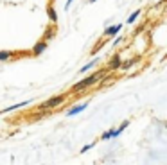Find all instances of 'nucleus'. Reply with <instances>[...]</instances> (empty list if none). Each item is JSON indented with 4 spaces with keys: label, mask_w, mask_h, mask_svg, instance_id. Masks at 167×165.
<instances>
[{
    "label": "nucleus",
    "mask_w": 167,
    "mask_h": 165,
    "mask_svg": "<svg viewBox=\"0 0 167 165\" xmlns=\"http://www.w3.org/2000/svg\"><path fill=\"white\" fill-rule=\"evenodd\" d=\"M29 104H31V101H23V102H18V104H14V106H9V108L2 110V113H9V111H14V110H18V108H25V106H29Z\"/></svg>",
    "instance_id": "6"
},
{
    "label": "nucleus",
    "mask_w": 167,
    "mask_h": 165,
    "mask_svg": "<svg viewBox=\"0 0 167 165\" xmlns=\"http://www.w3.org/2000/svg\"><path fill=\"white\" fill-rule=\"evenodd\" d=\"M104 74H106V70H99V72L88 75L86 79L76 83V84H74V90H83V88H88V86H92V84H97V83L101 81V77H104Z\"/></svg>",
    "instance_id": "1"
},
{
    "label": "nucleus",
    "mask_w": 167,
    "mask_h": 165,
    "mask_svg": "<svg viewBox=\"0 0 167 165\" xmlns=\"http://www.w3.org/2000/svg\"><path fill=\"white\" fill-rule=\"evenodd\" d=\"M72 2H74V0H67V5H65V9H68V7H70V4H72Z\"/></svg>",
    "instance_id": "17"
},
{
    "label": "nucleus",
    "mask_w": 167,
    "mask_h": 165,
    "mask_svg": "<svg viewBox=\"0 0 167 165\" xmlns=\"http://www.w3.org/2000/svg\"><path fill=\"white\" fill-rule=\"evenodd\" d=\"M49 18H50L52 22H58V14H56L54 7H49Z\"/></svg>",
    "instance_id": "14"
},
{
    "label": "nucleus",
    "mask_w": 167,
    "mask_h": 165,
    "mask_svg": "<svg viewBox=\"0 0 167 165\" xmlns=\"http://www.w3.org/2000/svg\"><path fill=\"white\" fill-rule=\"evenodd\" d=\"M121 63H122V61H121V57H119V56H115V57L110 61V70H117V68L121 66Z\"/></svg>",
    "instance_id": "9"
},
{
    "label": "nucleus",
    "mask_w": 167,
    "mask_h": 165,
    "mask_svg": "<svg viewBox=\"0 0 167 165\" xmlns=\"http://www.w3.org/2000/svg\"><path fill=\"white\" fill-rule=\"evenodd\" d=\"M94 146H95V142H94V144H86V146H85V147L81 149V153H86V151H90V149H92Z\"/></svg>",
    "instance_id": "16"
},
{
    "label": "nucleus",
    "mask_w": 167,
    "mask_h": 165,
    "mask_svg": "<svg viewBox=\"0 0 167 165\" xmlns=\"http://www.w3.org/2000/svg\"><path fill=\"white\" fill-rule=\"evenodd\" d=\"M121 29H122V23H119V25H113V27H108V29L104 31V36L112 38V36H115V34H117Z\"/></svg>",
    "instance_id": "5"
},
{
    "label": "nucleus",
    "mask_w": 167,
    "mask_h": 165,
    "mask_svg": "<svg viewBox=\"0 0 167 165\" xmlns=\"http://www.w3.org/2000/svg\"><path fill=\"white\" fill-rule=\"evenodd\" d=\"M97 61H99V59H97V57H95V59H94V61H90V63H88V65H85V66H83V68H81V72H86V70H90V68H94V66H95V65H97Z\"/></svg>",
    "instance_id": "11"
},
{
    "label": "nucleus",
    "mask_w": 167,
    "mask_h": 165,
    "mask_svg": "<svg viewBox=\"0 0 167 165\" xmlns=\"http://www.w3.org/2000/svg\"><path fill=\"white\" fill-rule=\"evenodd\" d=\"M121 133L117 131V129H110V131H106L104 135H103V140H110V138H115V137H119Z\"/></svg>",
    "instance_id": "8"
},
{
    "label": "nucleus",
    "mask_w": 167,
    "mask_h": 165,
    "mask_svg": "<svg viewBox=\"0 0 167 165\" xmlns=\"http://www.w3.org/2000/svg\"><path fill=\"white\" fill-rule=\"evenodd\" d=\"M9 57H13L11 50H0V61H7Z\"/></svg>",
    "instance_id": "10"
},
{
    "label": "nucleus",
    "mask_w": 167,
    "mask_h": 165,
    "mask_svg": "<svg viewBox=\"0 0 167 165\" xmlns=\"http://www.w3.org/2000/svg\"><path fill=\"white\" fill-rule=\"evenodd\" d=\"M137 61H139V59H130V61H122L119 68H121V70H130L131 66H135V63H137Z\"/></svg>",
    "instance_id": "7"
},
{
    "label": "nucleus",
    "mask_w": 167,
    "mask_h": 165,
    "mask_svg": "<svg viewBox=\"0 0 167 165\" xmlns=\"http://www.w3.org/2000/svg\"><path fill=\"white\" fill-rule=\"evenodd\" d=\"M67 99V95H59V97H52V99H49L45 104H41L40 108L41 110H52V108H58L59 104H63V101Z\"/></svg>",
    "instance_id": "2"
},
{
    "label": "nucleus",
    "mask_w": 167,
    "mask_h": 165,
    "mask_svg": "<svg viewBox=\"0 0 167 165\" xmlns=\"http://www.w3.org/2000/svg\"><path fill=\"white\" fill-rule=\"evenodd\" d=\"M86 106H88V102H83V104H77V106H74L72 110H68V111H67V117H74V115L81 113V111H83Z\"/></svg>",
    "instance_id": "4"
},
{
    "label": "nucleus",
    "mask_w": 167,
    "mask_h": 165,
    "mask_svg": "<svg viewBox=\"0 0 167 165\" xmlns=\"http://www.w3.org/2000/svg\"><path fill=\"white\" fill-rule=\"evenodd\" d=\"M88 2H95V0H88Z\"/></svg>",
    "instance_id": "18"
},
{
    "label": "nucleus",
    "mask_w": 167,
    "mask_h": 165,
    "mask_svg": "<svg viewBox=\"0 0 167 165\" xmlns=\"http://www.w3.org/2000/svg\"><path fill=\"white\" fill-rule=\"evenodd\" d=\"M47 47H49V45H47V41H43V40H41V41H38V43L32 47V54H34V56H40V54H43V52L47 50Z\"/></svg>",
    "instance_id": "3"
},
{
    "label": "nucleus",
    "mask_w": 167,
    "mask_h": 165,
    "mask_svg": "<svg viewBox=\"0 0 167 165\" xmlns=\"http://www.w3.org/2000/svg\"><path fill=\"white\" fill-rule=\"evenodd\" d=\"M128 126H130V120H124V122H122V124H121V126L117 128V131H119V133H122V131H124V129H126Z\"/></svg>",
    "instance_id": "15"
},
{
    "label": "nucleus",
    "mask_w": 167,
    "mask_h": 165,
    "mask_svg": "<svg viewBox=\"0 0 167 165\" xmlns=\"http://www.w3.org/2000/svg\"><path fill=\"white\" fill-rule=\"evenodd\" d=\"M54 34H56V32H54V29H49V31L45 32V36H43V41H49V40H52V38H54Z\"/></svg>",
    "instance_id": "13"
},
{
    "label": "nucleus",
    "mask_w": 167,
    "mask_h": 165,
    "mask_svg": "<svg viewBox=\"0 0 167 165\" xmlns=\"http://www.w3.org/2000/svg\"><path fill=\"white\" fill-rule=\"evenodd\" d=\"M139 16H140V9H139V11H135V13H131V16L128 18V23H135V20H137Z\"/></svg>",
    "instance_id": "12"
}]
</instances>
